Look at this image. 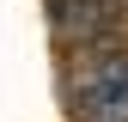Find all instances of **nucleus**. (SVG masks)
Instances as JSON below:
<instances>
[{
    "instance_id": "nucleus-2",
    "label": "nucleus",
    "mask_w": 128,
    "mask_h": 122,
    "mask_svg": "<svg viewBox=\"0 0 128 122\" xmlns=\"http://www.w3.org/2000/svg\"><path fill=\"white\" fill-rule=\"evenodd\" d=\"M122 0H49V24L55 37H67L73 49H104L122 30Z\"/></svg>"
},
{
    "instance_id": "nucleus-1",
    "label": "nucleus",
    "mask_w": 128,
    "mask_h": 122,
    "mask_svg": "<svg viewBox=\"0 0 128 122\" xmlns=\"http://www.w3.org/2000/svg\"><path fill=\"white\" fill-rule=\"evenodd\" d=\"M73 110L79 122H128V55L98 49L73 80Z\"/></svg>"
}]
</instances>
